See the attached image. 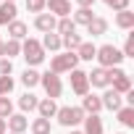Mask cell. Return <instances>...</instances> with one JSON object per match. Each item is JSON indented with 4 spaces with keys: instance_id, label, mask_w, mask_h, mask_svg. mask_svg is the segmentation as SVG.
Here are the masks:
<instances>
[{
    "instance_id": "obj_5",
    "label": "cell",
    "mask_w": 134,
    "mask_h": 134,
    "mask_svg": "<svg viewBox=\"0 0 134 134\" xmlns=\"http://www.w3.org/2000/svg\"><path fill=\"white\" fill-rule=\"evenodd\" d=\"M84 110L82 108H76V105H63V108H58V113H55V118H58V124L60 126H76V124H82L84 121Z\"/></svg>"
},
{
    "instance_id": "obj_32",
    "label": "cell",
    "mask_w": 134,
    "mask_h": 134,
    "mask_svg": "<svg viewBox=\"0 0 134 134\" xmlns=\"http://www.w3.org/2000/svg\"><path fill=\"white\" fill-rule=\"evenodd\" d=\"M26 11L29 13H42L45 11V0H26Z\"/></svg>"
},
{
    "instance_id": "obj_26",
    "label": "cell",
    "mask_w": 134,
    "mask_h": 134,
    "mask_svg": "<svg viewBox=\"0 0 134 134\" xmlns=\"http://www.w3.org/2000/svg\"><path fill=\"white\" fill-rule=\"evenodd\" d=\"M37 103H40V100H37L32 92H26V95L19 97V108H21L24 113H26V110H37Z\"/></svg>"
},
{
    "instance_id": "obj_9",
    "label": "cell",
    "mask_w": 134,
    "mask_h": 134,
    "mask_svg": "<svg viewBox=\"0 0 134 134\" xmlns=\"http://www.w3.org/2000/svg\"><path fill=\"white\" fill-rule=\"evenodd\" d=\"M5 126L11 129V134H24V131L29 129V118H26L24 113H11L8 121H5Z\"/></svg>"
},
{
    "instance_id": "obj_25",
    "label": "cell",
    "mask_w": 134,
    "mask_h": 134,
    "mask_svg": "<svg viewBox=\"0 0 134 134\" xmlns=\"http://www.w3.org/2000/svg\"><path fill=\"white\" fill-rule=\"evenodd\" d=\"M116 113H118V121L124 126H134V105H121Z\"/></svg>"
},
{
    "instance_id": "obj_3",
    "label": "cell",
    "mask_w": 134,
    "mask_h": 134,
    "mask_svg": "<svg viewBox=\"0 0 134 134\" xmlns=\"http://www.w3.org/2000/svg\"><path fill=\"white\" fill-rule=\"evenodd\" d=\"M95 58H97V63H100V69H113V66H118V63L124 60V53H121L116 45H103V47H97Z\"/></svg>"
},
{
    "instance_id": "obj_22",
    "label": "cell",
    "mask_w": 134,
    "mask_h": 134,
    "mask_svg": "<svg viewBox=\"0 0 134 134\" xmlns=\"http://www.w3.org/2000/svg\"><path fill=\"white\" fill-rule=\"evenodd\" d=\"M84 40L74 32V34H69V37H60V47H66V53H76V47L82 45Z\"/></svg>"
},
{
    "instance_id": "obj_36",
    "label": "cell",
    "mask_w": 134,
    "mask_h": 134,
    "mask_svg": "<svg viewBox=\"0 0 134 134\" xmlns=\"http://www.w3.org/2000/svg\"><path fill=\"white\" fill-rule=\"evenodd\" d=\"M76 3H79V8H92L95 0H76Z\"/></svg>"
},
{
    "instance_id": "obj_16",
    "label": "cell",
    "mask_w": 134,
    "mask_h": 134,
    "mask_svg": "<svg viewBox=\"0 0 134 134\" xmlns=\"http://www.w3.org/2000/svg\"><path fill=\"white\" fill-rule=\"evenodd\" d=\"M37 110H40V118H53L55 113H58V105H55V100H50V97H45V100H40L37 103Z\"/></svg>"
},
{
    "instance_id": "obj_33",
    "label": "cell",
    "mask_w": 134,
    "mask_h": 134,
    "mask_svg": "<svg viewBox=\"0 0 134 134\" xmlns=\"http://www.w3.org/2000/svg\"><path fill=\"white\" fill-rule=\"evenodd\" d=\"M103 3L108 8H113V11H126L129 8V0H103Z\"/></svg>"
},
{
    "instance_id": "obj_6",
    "label": "cell",
    "mask_w": 134,
    "mask_h": 134,
    "mask_svg": "<svg viewBox=\"0 0 134 134\" xmlns=\"http://www.w3.org/2000/svg\"><path fill=\"white\" fill-rule=\"evenodd\" d=\"M40 84H42V90H45V95L50 97V100H55V97H60L63 95V82H60V76L58 74H40Z\"/></svg>"
},
{
    "instance_id": "obj_18",
    "label": "cell",
    "mask_w": 134,
    "mask_h": 134,
    "mask_svg": "<svg viewBox=\"0 0 134 134\" xmlns=\"http://www.w3.org/2000/svg\"><path fill=\"white\" fill-rule=\"evenodd\" d=\"M84 131L82 134H103V121L100 116H84Z\"/></svg>"
},
{
    "instance_id": "obj_11",
    "label": "cell",
    "mask_w": 134,
    "mask_h": 134,
    "mask_svg": "<svg viewBox=\"0 0 134 134\" xmlns=\"http://www.w3.org/2000/svg\"><path fill=\"white\" fill-rule=\"evenodd\" d=\"M55 24H58V19L53 16V13H37V19H34V26L40 29V32H55Z\"/></svg>"
},
{
    "instance_id": "obj_34",
    "label": "cell",
    "mask_w": 134,
    "mask_h": 134,
    "mask_svg": "<svg viewBox=\"0 0 134 134\" xmlns=\"http://www.w3.org/2000/svg\"><path fill=\"white\" fill-rule=\"evenodd\" d=\"M11 113H13L11 100H8V97H0V118H5V116H11Z\"/></svg>"
},
{
    "instance_id": "obj_17",
    "label": "cell",
    "mask_w": 134,
    "mask_h": 134,
    "mask_svg": "<svg viewBox=\"0 0 134 134\" xmlns=\"http://www.w3.org/2000/svg\"><path fill=\"white\" fill-rule=\"evenodd\" d=\"M16 3H3L0 5V26H8L11 21H16Z\"/></svg>"
},
{
    "instance_id": "obj_41",
    "label": "cell",
    "mask_w": 134,
    "mask_h": 134,
    "mask_svg": "<svg viewBox=\"0 0 134 134\" xmlns=\"http://www.w3.org/2000/svg\"><path fill=\"white\" fill-rule=\"evenodd\" d=\"M118 134H124V131H118Z\"/></svg>"
},
{
    "instance_id": "obj_24",
    "label": "cell",
    "mask_w": 134,
    "mask_h": 134,
    "mask_svg": "<svg viewBox=\"0 0 134 134\" xmlns=\"http://www.w3.org/2000/svg\"><path fill=\"white\" fill-rule=\"evenodd\" d=\"M95 53H97V47H95L92 42H82V45L76 47V58H79V60H92Z\"/></svg>"
},
{
    "instance_id": "obj_30",
    "label": "cell",
    "mask_w": 134,
    "mask_h": 134,
    "mask_svg": "<svg viewBox=\"0 0 134 134\" xmlns=\"http://www.w3.org/2000/svg\"><path fill=\"white\" fill-rule=\"evenodd\" d=\"M11 90H13V79L11 76H0V97L11 95Z\"/></svg>"
},
{
    "instance_id": "obj_39",
    "label": "cell",
    "mask_w": 134,
    "mask_h": 134,
    "mask_svg": "<svg viewBox=\"0 0 134 134\" xmlns=\"http://www.w3.org/2000/svg\"><path fill=\"white\" fill-rule=\"evenodd\" d=\"M3 3H16V0H3Z\"/></svg>"
},
{
    "instance_id": "obj_4",
    "label": "cell",
    "mask_w": 134,
    "mask_h": 134,
    "mask_svg": "<svg viewBox=\"0 0 134 134\" xmlns=\"http://www.w3.org/2000/svg\"><path fill=\"white\" fill-rule=\"evenodd\" d=\"M76 63H79V58H76V53H60V55H53V60H50V74H69V71H74L76 69Z\"/></svg>"
},
{
    "instance_id": "obj_28",
    "label": "cell",
    "mask_w": 134,
    "mask_h": 134,
    "mask_svg": "<svg viewBox=\"0 0 134 134\" xmlns=\"http://www.w3.org/2000/svg\"><path fill=\"white\" fill-rule=\"evenodd\" d=\"M21 84H24V87H29V90H32V87H37V84H40V74H37L34 69H26V71L21 74Z\"/></svg>"
},
{
    "instance_id": "obj_21",
    "label": "cell",
    "mask_w": 134,
    "mask_h": 134,
    "mask_svg": "<svg viewBox=\"0 0 134 134\" xmlns=\"http://www.w3.org/2000/svg\"><path fill=\"white\" fill-rule=\"evenodd\" d=\"M40 45H42V50H53V53H58V50H60V37H58L55 32H47V34L42 37Z\"/></svg>"
},
{
    "instance_id": "obj_27",
    "label": "cell",
    "mask_w": 134,
    "mask_h": 134,
    "mask_svg": "<svg viewBox=\"0 0 134 134\" xmlns=\"http://www.w3.org/2000/svg\"><path fill=\"white\" fill-rule=\"evenodd\" d=\"M21 53V42H16V40H8V42H3V58H13V55H19Z\"/></svg>"
},
{
    "instance_id": "obj_29",
    "label": "cell",
    "mask_w": 134,
    "mask_h": 134,
    "mask_svg": "<svg viewBox=\"0 0 134 134\" xmlns=\"http://www.w3.org/2000/svg\"><path fill=\"white\" fill-rule=\"evenodd\" d=\"M29 126H32V134H50V121L47 118H34Z\"/></svg>"
},
{
    "instance_id": "obj_14",
    "label": "cell",
    "mask_w": 134,
    "mask_h": 134,
    "mask_svg": "<svg viewBox=\"0 0 134 134\" xmlns=\"http://www.w3.org/2000/svg\"><path fill=\"white\" fill-rule=\"evenodd\" d=\"M87 82L92 84V87H108V71L105 69H92L90 74H87Z\"/></svg>"
},
{
    "instance_id": "obj_10",
    "label": "cell",
    "mask_w": 134,
    "mask_h": 134,
    "mask_svg": "<svg viewBox=\"0 0 134 134\" xmlns=\"http://www.w3.org/2000/svg\"><path fill=\"white\" fill-rule=\"evenodd\" d=\"M87 116H97L100 110H103V100L97 97V95H84L82 97V105H79Z\"/></svg>"
},
{
    "instance_id": "obj_35",
    "label": "cell",
    "mask_w": 134,
    "mask_h": 134,
    "mask_svg": "<svg viewBox=\"0 0 134 134\" xmlns=\"http://www.w3.org/2000/svg\"><path fill=\"white\" fill-rule=\"evenodd\" d=\"M13 74V63L8 58H0V76H11Z\"/></svg>"
},
{
    "instance_id": "obj_37",
    "label": "cell",
    "mask_w": 134,
    "mask_h": 134,
    "mask_svg": "<svg viewBox=\"0 0 134 134\" xmlns=\"http://www.w3.org/2000/svg\"><path fill=\"white\" fill-rule=\"evenodd\" d=\"M5 129H8L5 126V118H0V134H5Z\"/></svg>"
},
{
    "instance_id": "obj_23",
    "label": "cell",
    "mask_w": 134,
    "mask_h": 134,
    "mask_svg": "<svg viewBox=\"0 0 134 134\" xmlns=\"http://www.w3.org/2000/svg\"><path fill=\"white\" fill-rule=\"evenodd\" d=\"M92 19H95L92 8H79V11H74V19H71V21H74L76 26H79V24H82V26H87V24H90Z\"/></svg>"
},
{
    "instance_id": "obj_1",
    "label": "cell",
    "mask_w": 134,
    "mask_h": 134,
    "mask_svg": "<svg viewBox=\"0 0 134 134\" xmlns=\"http://www.w3.org/2000/svg\"><path fill=\"white\" fill-rule=\"evenodd\" d=\"M105 71H108V87L110 90H116L118 95L131 92V79H129V74L121 69V66H113V69H105Z\"/></svg>"
},
{
    "instance_id": "obj_40",
    "label": "cell",
    "mask_w": 134,
    "mask_h": 134,
    "mask_svg": "<svg viewBox=\"0 0 134 134\" xmlns=\"http://www.w3.org/2000/svg\"><path fill=\"white\" fill-rule=\"evenodd\" d=\"M71 134H82V131H71Z\"/></svg>"
},
{
    "instance_id": "obj_20",
    "label": "cell",
    "mask_w": 134,
    "mask_h": 134,
    "mask_svg": "<svg viewBox=\"0 0 134 134\" xmlns=\"http://www.w3.org/2000/svg\"><path fill=\"white\" fill-rule=\"evenodd\" d=\"M116 26L121 29H134V13L126 8V11H118L116 13Z\"/></svg>"
},
{
    "instance_id": "obj_2",
    "label": "cell",
    "mask_w": 134,
    "mask_h": 134,
    "mask_svg": "<svg viewBox=\"0 0 134 134\" xmlns=\"http://www.w3.org/2000/svg\"><path fill=\"white\" fill-rule=\"evenodd\" d=\"M21 53H24V60H26V69H34V66H40V63L45 60V50H42V45H40L37 40H32V37L24 40Z\"/></svg>"
},
{
    "instance_id": "obj_7",
    "label": "cell",
    "mask_w": 134,
    "mask_h": 134,
    "mask_svg": "<svg viewBox=\"0 0 134 134\" xmlns=\"http://www.w3.org/2000/svg\"><path fill=\"white\" fill-rule=\"evenodd\" d=\"M69 74H71V90H74V95H79V97L90 95V82H87V71H82V69H74V71H69Z\"/></svg>"
},
{
    "instance_id": "obj_13",
    "label": "cell",
    "mask_w": 134,
    "mask_h": 134,
    "mask_svg": "<svg viewBox=\"0 0 134 134\" xmlns=\"http://www.w3.org/2000/svg\"><path fill=\"white\" fill-rule=\"evenodd\" d=\"M8 34H11V40H16V42H21V40H26V34H29V26L24 24V21H11L8 24Z\"/></svg>"
},
{
    "instance_id": "obj_19",
    "label": "cell",
    "mask_w": 134,
    "mask_h": 134,
    "mask_svg": "<svg viewBox=\"0 0 134 134\" xmlns=\"http://www.w3.org/2000/svg\"><path fill=\"white\" fill-rule=\"evenodd\" d=\"M55 32H58V37H69V34H74V32H76V24L71 21V16L58 19V24H55Z\"/></svg>"
},
{
    "instance_id": "obj_12",
    "label": "cell",
    "mask_w": 134,
    "mask_h": 134,
    "mask_svg": "<svg viewBox=\"0 0 134 134\" xmlns=\"http://www.w3.org/2000/svg\"><path fill=\"white\" fill-rule=\"evenodd\" d=\"M100 100H103V108H108V110H118L124 105V95H118L116 90H105V95Z\"/></svg>"
},
{
    "instance_id": "obj_31",
    "label": "cell",
    "mask_w": 134,
    "mask_h": 134,
    "mask_svg": "<svg viewBox=\"0 0 134 134\" xmlns=\"http://www.w3.org/2000/svg\"><path fill=\"white\" fill-rule=\"evenodd\" d=\"M124 58H134V34H126V42H124Z\"/></svg>"
},
{
    "instance_id": "obj_8",
    "label": "cell",
    "mask_w": 134,
    "mask_h": 134,
    "mask_svg": "<svg viewBox=\"0 0 134 134\" xmlns=\"http://www.w3.org/2000/svg\"><path fill=\"white\" fill-rule=\"evenodd\" d=\"M45 8L53 16L66 19V16H71V0H45Z\"/></svg>"
},
{
    "instance_id": "obj_38",
    "label": "cell",
    "mask_w": 134,
    "mask_h": 134,
    "mask_svg": "<svg viewBox=\"0 0 134 134\" xmlns=\"http://www.w3.org/2000/svg\"><path fill=\"white\" fill-rule=\"evenodd\" d=\"M0 55H3V42H0Z\"/></svg>"
},
{
    "instance_id": "obj_15",
    "label": "cell",
    "mask_w": 134,
    "mask_h": 134,
    "mask_svg": "<svg viewBox=\"0 0 134 134\" xmlns=\"http://www.w3.org/2000/svg\"><path fill=\"white\" fill-rule=\"evenodd\" d=\"M108 32V21L103 19V16H95L90 24H87V34H92V37H103Z\"/></svg>"
}]
</instances>
